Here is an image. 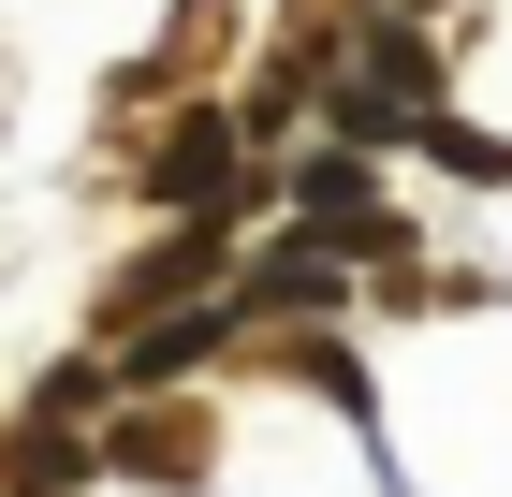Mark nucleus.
Masks as SVG:
<instances>
[{
  "instance_id": "2",
  "label": "nucleus",
  "mask_w": 512,
  "mask_h": 497,
  "mask_svg": "<svg viewBox=\"0 0 512 497\" xmlns=\"http://www.w3.org/2000/svg\"><path fill=\"white\" fill-rule=\"evenodd\" d=\"M147 191L161 205H220V191H235V132H220V117H176L161 161H147Z\"/></svg>"
},
{
  "instance_id": "4",
  "label": "nucleus",
  "mask_w": 512,
  "mask_h": 497,
  "mask_svg": "<svg viewBox=\"0 0 512 497\" xmlns=\"http://www.w3.org/2000/svg\"><path fill=\"white\" fill-rule=\"evenodd\" d=\"M191 278H220V249H161V264H132L118 307H161V293H191Z\"/></svg>"
},
{
  "instance_id": "1",
  "label": "nucleus",
  "mask_w": 512,
  "mask_h": 497,
  "mask_svg": "<svg viewBox=\"0 0 512 497\" xmlns=\"http://www.w3.org/2000/svg\"><path fill=\"white\" fill-rule=\"evenodd\" d=\"M425 103V44H410V15H381L366 30V59H352V88H337V117L352 132H381V117H410Z\"/></svg>"
},
{
  "instance_id": "3",
  "label": "nucleus",
  "mask_w": 512,
  "mask_h": 497,
  "mask_svg": "<svg viewBox=\"0 0 512 497\" xmlns=\"http://www.w3.org/2000/svg\"><path fill=\"white\" fill-rule=\"evenodd\" d=\"M249 293H264V307H322V293H337V249H322V234H293V249H264V264H249Z\"/></svg>"
}]
</instances>
